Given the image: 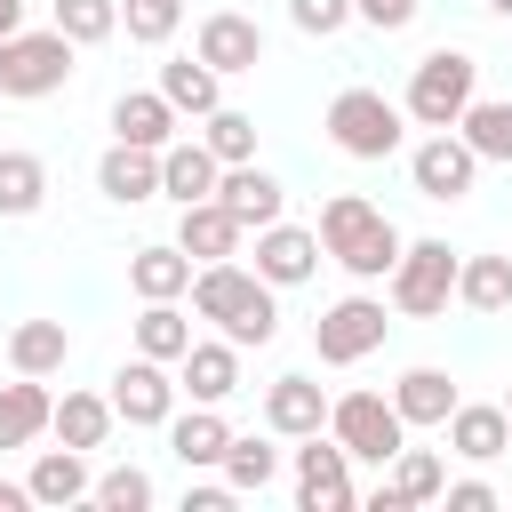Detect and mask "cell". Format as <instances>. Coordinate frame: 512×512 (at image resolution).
<instances>
[{"label":"cell","mask_w":512,"mask_h":512,"mask_svg":"<svg viewBox=\"0 0 512 512\" xmlns=\"http://www.w3.org/2000/svg\"><path fill=\"white\" fill-rule=\"evenodd\" d=\"M32 504H48V512H64V504H80L96 480H88V464H80V448H48L40 464H32Z\"/></svg>","instance_id":"cell-26"},{"label":"cell","mask_w":512,"mask_h":512,"mask_svg":"<svg viewBox=\"0 0 512 512\" xmlns=\"http://www.w3.org/2000/svg\"><path fill=\"white\" fill-rule=\"evenodd\" d=\"M456 248L448 240H400V264L384 272L392 280V312H408V320H432V312H448V296H456Z\"/></svg>","instance_id":"cell-4"},{"label":"cell","mask_w":512,"mask_h":512,"mask_svg":"<svg viewBox=\"0 0 512 512\" xmlns=\"http://www.w3.org/2000/svg\"><path fill=\"white\" fill-rule=\"evenodd\" d=\"M32 504V488H16V480H0V512H24Z\"/></svg>","instance_id":"cell-44"},{"label":"cell","mask_w":512,"mask_h":512,"mask_svg":"<svg viewBox=\"0 0 512 512\" xmlns=\"http://www.w3.org/2000/svg\"><path fill=\"white\" fill-rule=\"evenodd\" d=\"M312 264H320V232H296V224H264L256 232V280L296 288V280H312Z\"/></svg>","instance_id":"cell-14"},{"label":"cell","mask_w":512,"mask_h":512,"mask_svg":"<svg viewBox=\"0 0 512 512\" xmlns=\"http://www.w3.org/2000/svg\"><path fill=\"white\" fill-rule=\"evenodd\" d=\"M176 368H184V384H176V392H192V400H208V408L240 392V344H232V336H224V344H184V360H176Z\"/></svg>","instance_id":"cell-20"},{"label":"cell","mask_w":512,"mask_h":512,"mask_svg":"<svg viewBox=\"0 0 512 512\" xmlns=\"http://www.w3.org/2000/svg\"><path fill=\"white\" fill-rule=\"evenodd\" d=\"M112 416H128V424H168L176 416V384H168V360H128L120 376H112Z\"/></svg>","instance_id":"cell-11"},{"label":"cell","mask_w":512,"mask_h":512,"mask_svg":"<svg viewBox=\"0 0 512 512\" xmlns=\"http://www.w3.org/2000/svg\"><path fill=\"white\" fill-rule=\"evenodd\" d=\"M472 88H480V64H472L464 48H432V56L408 72L400 112H408L416 128H456V120H464V104H472Z\"/></svg>","instance_id":"cell-3"},{"label":"cell","mask_w":512,"mask_h":512,"mask_svg":"<svg viewBox=\"0 0 512 512\" xmlns=\"http://www.w3.org/2000/svg\"><path fill=\"white\" fill-rule=\"evenodd\" d=\"M160 96H168L176 112L208 120V112H216V72H208L200 56H176V64H160Z\"/></svg>","instance_id":"cell-33"},{"label":"cell","mask_w":512,"mask_h":512,"mask_svg":"<svg viewBox=\"0 0 512 512\" xmlns=\"http://www.w3.org/2000/svg\"><path fill=\"white\" fill-rule=\"evenodd\" d=\"M408 176H416V192H424V200H464V192H472V176H480V152H472L456 128H432V136L408 152Z\"/></svg>","instance_id":"cell-9"},{"label":"cell","mask_w":512,"mask_h":512,"mask_svg":"<svg viewBox=\"0 0 512 512\" xmlns=\"http://www.w3.org/2000/svg\"><path fill=\"white\" fill-rule=\"evenodd\" d=\"M48 200V168L32 152H0V216H32Z\"/></svg>","instance_id":"cell-35"},{"label":"cell","mask_w":512,"mask_h":512,"mask_svg":"<svg viewBox=\"0 0 512 512\" xmlns=\"http://www.w3.org/2000/svg\"><path fill=\"white\" fill-rule=\"evenodd\" d=\"M456 136L480 152V160H512V96H472Z\"/></svg>","instance_id":"cell-29"},{"label":"cell","mask_w":512,"mask_h":512,"mask_svg":"<svg viewBox=\"0 0 512 512\" xmlns=\"http://www.w3.org/2000/svg\"><path fill=\"white\" fill-rule=\"evenodd\" d=\"M96 192L120 200V208L152 200V192H160V152H144V144H112V152L96 160Z\"/></svg>","instance_id":"cell-18"},{"label":"cell","mask_w":512,"mask_h":512,"mask_svg":"<svg viewBox=\"0 0 512 512\" xmlns=\"http://www.w3.org/2000/svg\"><path fill=\"white\" fill-rule=\"evenodd\" d=\"M296 504L304 512H344L352 504V456L336 448V432L328 440L304 432V448H296Z\"/></svg>","instance_id":"cell-10"},{"label":"cell","mask_w":512,"mask_h":512,"mask_svg":"<svg viewBox=\"0 0 512 512\" xmlns=\"http://www.w3.org/2000/svg\"><path fill=\"white\" fill-rule=\"evenodd\" d=\"M272 472H280V448H272V440H256V432H248V440H240V432L224 440V488H232V496L272 488Z\"/></svg>","instance_id":"cell-34"},{"label":"cell","mask_w":512,"mask_h":512,"mask_svg":"<svg viewBox=\"0 0 512 512\" xmlns=\"http://www.w3.org/2000/svg\"><path fill=\"white\" fill-rule=\"evenodd\" d=\"M8 32H24V0H0V40Z\"/></svg>","instance_id":"cell-45"},{"label":"cell","mask_w":512,"mask_h":512,"mask_svg":"<svg viewBox=\"0 0 512 512\" xmlns=\"http://www.w3.org/2000/svg\"><path fill=\"white\" fill-rule=\"evenodd\" d=\"M224 440H232V424L200 400L192 416H168V448H176V464L184 472H208V464H224Z\"/></svg>","instance_id":"cell-22"},{"label":"cell","mask_w":512,"mask_h":512,"mask_svg":"<svg viewBox=\"0 0 512 512\" xmlns=\"http://www.w3.org/2000/svg\"><path fill=\"white\" fill-rule=\"evenodd\" d=\"M488 8H496V16H512V0H488Z\"/></svg>","instance_id":"cell-46"},{"label":"cell","mask_w":512,"mask_h":512,"mask_svg":"<svg viewBox=\"0 0 512 512\" xmlns=\"http://www.w3.org/2000/svg\"><path fill=\"white\" fill-rule=\"evenodd\" d=\"M184 296H192V312H200V320H216L232 344H272V336H280V304H272V280L240 272L232 256L200 264Z\"/></svg>","instance_id":"cell-1"},{"label":"cell","mask_w":512,"mask_h":512,"mask_svg":"<svg viewBox=\"0 0 512 512\" xmlns=\"http://www.w3.org/2000/svg\"><path fill=\"white\" fill-rule=\"evenodd\" d=\"M288 16H296V32H344V16H352V0H288Z\"/></svg>","instance_id":"cell-40"},{"label":"cell","mask_w":512,"mask_h":512,"mask_svg":"<svg viewBox=\"0 0 512 512\" xmlns=\"http://www.w3.org/2000/svg\"><path fill=\"white\" fill-rule=\"evenodd\" d=\"M200 144H208V152H216L224 168H232V160H256V120H248V112H224V104H216V112H208V136H200Z\"/></svg>","instance_id":"cell-37"},{"label":"cell","mask_w":512,"mask_h":512,"mask_svg":"<svg viewBox=\"0 0 512 512\" xmlns=\"http://www.w3.org/2000/svg\"><path fill=\"white\" fill-rule=\"evenodd\" d=\"M216 200L240 216V232H248V224L264 232V224H280V200H288V192H280V176H264L256 160H232V168L216 176Z\"/></svg>","instance_id":"cell-13"},{"label":"cell","mask_w":512,"mask_h":512,"mask_svg":"<svg viewBox=\"0 0 512 512\" xmlns=\"http://www.w3.org/2000/svg\"><path fill=\"white\" fill-rule=\"evenodd\" d=\"M264 424H272L280 440H304V432L328 424V392H320L312 376H272V384H264Z\"/></svg>","instance_id":"cell-15"},{"label":"cell","mask_w":512,"mask_h":512,"mask_svg":"<svg viewBox=\"0 0 512 512\" xmlns=\"http://www.w3.org/2000/svg\"><path fill=\"white\" fill-rule=\"evenodd\" d=\"M56 32H64L72 48L112 40V32H120V0H56Z\"/></svg>","instance_id":"cell-36"},{"label":"cell","mask_w":512,"mask_h":512,"mask_svg":"<svg viewBox=\"0 0 512 512\" xmlns=\"http://www.w3.org/2000/svg\"><path fill=\"white\" fill-rule=\"evenodd\" d=\"M440 488H448L440 456H432V448H408V440H400V456H392V480H384V496H392V504L408 512V504H432Z\"/></svg>","instance_id":"cell-31"},{"label":"cell","mask_w":512,"mask_h":512,"mask_svg":"<svg viewBox=\"0 0 512 512\" xmlns=\"http://www.w3.org/2000/svg\"><path fill=\"white\" fill-rule=\"evenodd\" d=\"M64 80H72V40L56 24L0 40V96H56Z\"/></svg>","instance_id":"cell-7"},{"label":"cell","mask_w":512,"mask_h":512,"mask_svg":"<svg viewBox=\"0 0 512 512\" xmlns=\"http://www.w3.org/2000/svg\"><path fill=\"white\" fill-rule=\"evenodd\" d=\"M496 408H504V424H512V392H504V400H496Z\"/></svg>","instance_id":"cell-47"},{"label":"cell","mask_w":512,"mask_h":512,"mask_svg":"<svg viewBox=\"0 0 512 512\" xmlns=\"http://www.w3.org/2000/svg\"><path fill=\"white\" fill-rule=\"evenodd\" d=\"M112 136H120V144L160 152V144H176V104H168L160 88H128V96L112 104Z\"/></svg>","instance_id":"cell-17"},{"label":"cell","mask_w":512,"mask_h":512,"mask_svg":"<svg viewBox=\"0 0 512 512\" xmlns=\"http://www.w3.org/2000/svg\"><path fill=\"white\" fill-rule=\"evenodd\" d=\"M216 176H224V160H216L208 144H160V192H168L176 208L208 200V192H216Z\"/></svg>","instance_id":"cell-21"},{"label":"cell","mask_w":512,"mask_h":512,"mask_svg":"<svg viewBox=\"0 0 512 512\" xmlns=\"http://www.w3.org/2000/svg\"><path fill=\"white\" fill-rule=\"evenodd\" d=\"M128 288L152 304V296H184L192 288V256L176 248V240H152V248H136L128 256Z\"/></svg>","instance_id":"cell-24"},{"label":"cell","mask_w":512,"mask_h":512,"mask_svg":"<svg viewBox=\"0 0 512 512\" xmlns=\"http://www.w3.org/2000/svg\"><path fill=\"white\" fill-rule=\"evenodd\" d=\"M48 384L40 376H16V384H0V448H32L40 432H48Z\"/></svg>","instance_id":"cell-23"},{"label":"cell","mask_w":512,"mask_h":512,"mask_svg":"<svg viewBox=\"0 0 512 512\" xmlns=\"http://www.w3.org/2000/svg\"><path fill=\"white\" fill-rule=\"evenodd\" d=\"M448 496V512H496V488L488 480H456V488H440Z\"/></svg>","instance_id":"cell-42"},{"label":"cell","mask_w":512,"mask_h":512,"mask_svg":"<svg viewBox=\"0 0 512 512\" xmlns=\"http://www.w3.org/2000/svg\"><path fill=\"white\" fill-rule=\"evenodd\" d=\"M200 64L224 80V72H256L264 64V32H256V16H232V8H216L208 24H200Z\"/></svg>","instance_id":"cell-12"},{"label":"cell","mask_w":512,"mask_h":512,"mask_svg":"<svg viewBox=\"0 0 512 512\" xmlns=\"http://www.w3.org/2000/svg\"><path fill=\"white\" fill-rule=\"evenodd\" d=\"M328 144L352 152V160H392L400 152V104L376 96V88H344L328 104Z\"/></svg>","instance_id":"cell-5"},{"label":"cell","mask_w":512,"mask_h":512,"mask_svg":"<svg viewBox=\"0 0 512 512\" xmlns=\"http://www.w3.org/2000/svg\"><path fill=\"white\" fill-rule=\"evenodd\" d=\"M440 432H448V448H456L464 464H496V456L512 448V424H504V408H480V400H456Z\"/></svg>","instance_id":"cell-16"},{"label":"cell","mask_w":512,"mask_h":512,"mask_svg":"<svg viewBox=\"0 0 512 512\" xmlns=\"http://www.w3.org/2000/svg\"><path fill=\"white\" fill-rule=\"evenodd\" d=\"M120 24H128V40L160 48V40L184 24V0H120Z\"/></svg>","instance_id":"cell-38"},{"label":"cell","mask_w":512,"mask_h":512,"mask_svg":"<svg viewBox=\"0 0 512 512\" xmlns=\"http://www.w3.org/2000/svg\"><path fill=\"white\" fill-rule=\"evenodd\" d=\"M392 408H400V424H448L456 384H448L440 368H408V376L392 384Z\"/></svg>","instance_id":"cell-28"},{"label":"cell","mask_w":512,"mask_h":512,"mask_svg":"<svg viewBox=\"0 0 512 512\" xmlns=\"http://www.w3.org/2000/svg\"><path fill=\"white\" fill-rule=\"evenodd\" d=\"M184 344H192V320L176 312V296H152L136 312V352L144 360H184Z\"/></svg>","instance_id":"cell-30"},{"label":"cell","mask_w":512,"mask_h":512,"mask_svg":"<svg viewBox=\"0 0 512 512\" xmlns=\"http://www.w3.org/2000/svg\"><path fill=\"white\" fill-rule=\"evenodd\" d=\"M48 432L64 440V448H104V432H112V400H96V392H64L56 408H48Z\"/></svg>","instance_id":"cell-25"},{"label":"cell","mask_w":512,"mask_h":512,"mask_svg":"<svg viewBox=\"0 0 512 512\" xmlns=\"http://www.w3.org/2000/svg\"><path fill=\"white\" fill-rule=\"evenodd\" d=\"M328 432H336V448L360 456V464H392L400 440H408V424H400V408H392L384 392H344V400H328Z\"/></svg>","instance_id":"cell-6"},{"label":"cell","mask_w":512,"mask_h":512,"mask_svg":"<svg viewBox=\"0 0 512 512\" xmlns=\"http://www.w3.org/2000/svg\"><path fill=\"white\" fill-rule=\"evenodd\" d=\"M224 504H232V488H192L184 496V512H224Z\"/></svg>","instance_id":"cell-43"},{"label":"cell","mask_w":512,"mask_h":512,"mask_svg":"<svg viewBox=\"0 0 512 512\" xmlns=\"http://www.w3.org/2000/svg\"><path fill=\"white\" fill-rule=\"evenodd\" d=\"M352 16H368L376 32H400V24H416V0H352Z\"/></svg>","instance_id":"cell-41"},{"label":"cell","mask_w":512,"mask_h":512,"mask_svg":"<svg viewBox=\"0 0 512 512\" xmlns=\"http://www.w3.org/2000/svg\"><path fill=\"white\" fill-rule=\"evenodd\" d=\"M8 360H16V376H56V368L72 360L64 320H24V328L8 336Z\"/></svg>","instance_id":"cell-27"},{"label":"cell","mask_w":512,"mask_h":512,"mask_svg":"<svg viewBox=\"0 0 512 512\" xmlns=\"http://www.w3.org/2000/svg\"><path fill=\"white\" fill-rule=\"evenodd\" d=\"M384 304L376 296H344V304H328L320 320H312V352L328 360V368H352V360H368L376 344H384Z\"/></svg>","instance_id":"cell-8"},{"label":"cell","mask_w":512,"mask_h":512,"mask_svg":"<svg viewBox=\"0 0 512 512\" xmlns=\"http://www.w3.org/2000/svg\"><path fill=\"white\" fill-rule=\"evenodd\" d=\"M88 496H96L104 512H144V504H152V480H144L136 464H120V472H104V480H96Z\"/></svg>","instance_id":"cell-39"},{"label":"cell","mask_w":512,"mask_h":512,"mask_svg":"<svg viewBox=\"0 0 512 512\" xmlns=\"http://www.w3.org/2000/svg\"><path fill=\"white\" fill-rule=\"evenodd\" d=\"M456 296L472 312H504L512 304V256H464L456 264Z\"/></svg>","instance_id":"cell-32"},{"label":"cell","mask_w":512,"mask_h":512,"mask_svg":"<svg viewBox=\"0 0 512 512\" xmlns=\"http://www.w3.org/2000/svg\"><path fill=\"white\" fill-rule=\"evenodd\" d=\"M320 256H336L352 280H384V272L400 264V232H392V216H384L376 200L336 192V200L320 208Z\"/></svg>","instance_id":"cell-2"},{"label":"cell","mask_w":512,"mask_h":512,"mask_svg":"<svg viewBox=\"0 0 512 512\" xmlns=\"http://www.w3.org/2000/svg\"><path fill=\"white\" fill-rule=\"evenodd\" d=\"M176 248H184L192 264H216V256H232V248H240V216H232V208L208 192V200H192V208H184Z\"/></svg>","instance_id":"cell-19"}]
</instances>
